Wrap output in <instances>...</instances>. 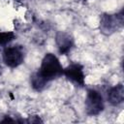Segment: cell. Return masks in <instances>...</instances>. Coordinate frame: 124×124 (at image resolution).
<instances>
[{
  "label": "cell",
  "mask_w": 124,
  "mask_h": 124,
  "mask_svg": "<svg viewBox=\"0 0 124 124\" xmlns=\"http://www.w3.org/2000/svg\"><path fill=\"white\" fill-rule=\"evenodd\" d=\"M63 68L58 60V58L51 53L45 55L42 61L40 71H38L47 81H50L63 74Z\"/></svg>",
  "instance_id": "1"
},
{
  "label": "cell",
  "mask_w": 124,
  "mask_h": 124,
  "mask_svg": "<svg viewBox=\"0 0 124 124\" xmlns=\"http://www.w3.org/2000/svg\"><path fill=\"white\" fill-rule=\"evenodd\" d=\"M123 11L115 15L105 14L101 17L100 30L105 35H110L123 26Z\"/></svg>",
  "instance_id": "2"
},
{
  "label": "cell",
  "mask_w": 124,
  "mask_h": 124,
  "mask_svg": "<svg viewBox=\"0 0 124 124\" xmlns=\"http://www.w3.org/2000/svg\"><path fill=\"white\" fill-rule=\"evenodd\" d=\"M85 109L89 115H97L104 109L102 95L95 89H89L85 100Z\"/></svg>",
  "instance_id": "3"
},
{
  "label": "cell",
  "mask_w": 124,
  "mask_h": 124,
  "mask_svg": "<svg viewBox=\"0 0 124 124\" xmlns=\"http://www.w3.org/2000/svg\"><path fill=\"white\" fill-rule=\"evenodd\" d=\"M3 60L5 64L11 68H16L19 66L24 60L22 48L16 46L5 48L3 52Z\"/></svg>",
  "instance_id": "4"
},
{
  "label": "cell",
  "mask_w": 124,
  "mask_h": 124,
  "mask_svg": "<svg viewBox=\"0 0 124 124\" xmlns=\"http://www.w3.org/2000/svg\"><path fill=\"white\" fill-rule=\"evenodd\" d=\"M63 74L66 76V78L74 82L77 85L82 86L84 84V74L83 69L79 64H72L68 66L64 71Z\"/></svg>",
  "instance_id": "5"
},
{
  "label": "cell",
  "mask_w": 124,
  "mask_h": 124,
  "mask_svg": "<svg viewBox=\"0 0 124 124\" xmlns=\"http://www.w3.org/2000/svg\"><path fill=\"white\" fill-rule=\"evenodd\" d=\"M55 42L58 50L61 54L68 53L74 45L73 37L66 32H58L55 37Z\"/></svg>",
  "instance_id": "6"
},
{
  "label": "cell",
  "mask_w": 124,
  "mask_h": 124,
  "mask_svg": "<svg viewBox=\"0 0 124 124\" xmlns=\"http://www.w3.org/2000/svg\"><path fill=\"white\" fill-rule=\"evenodd\" d=\"M108 102L113 105V106H117L119 104H121L124 100V87L121 83L111 87L108 91Z\"/></svg>",
  "instance_id": "7"
},
{
  "label": "cell",
  "mask_w": 124,
  "mask_h": 124,
  "mask_svg": "<svg viewBox=\"0 0 124 124\" xmlns=\"http://www.w3.org/2000/svg\"><path fill=\"white\" fill-rule=\"evenodd\" d=\"M47 80L39 73H35L32 75L31 77V84H32V87L37 90V91H42L47 84Z\"/></svg>",
  "instance_id": "8"
},
{
  "label": "cell",
  "mask_w": 124,
  "mask_h": 124,
  "mask_svg": "<svg viewBox=\"0 0 124 124\" xmlns=\"http://www.w3.org/2000/svg\"><path fill=\"white\" fill-rule=\"evenodd\" d=\"M15 38L12 32H0V46H5Z\"/></svg>",
  "instance_id": "9"
},
{
  "label": "cell",
  "mask_w": 124,
  "mask_h": 124,
  "mask_svg": "<svg viewBox=\"0 0 124 124\" xmlns=\"http://www.w3.org/2000/svg\"><path fill=\"white\" fill-rule=\"evenodd\" d=\"M28 122H31V123H39V122H42V120L36 116V118H34V116H30L29 119H28Z\"/></svg>",
  "instance_id": "10"
},
{
  "label": "cell",
  "mask_w": 124,
  "mask_h": 124,
  "mask_svg": "<svg viewBox=\"0 0 124 124\" xmlns=\"http://www.w3.org/2000/svg\"><path fill=\"white\" fill-rule=\"evenodd\" d=\"M1 73H2V67H1V65H0V75H1Z\"/></svg>",
  "instance_id": "11"
}]
</instances>
